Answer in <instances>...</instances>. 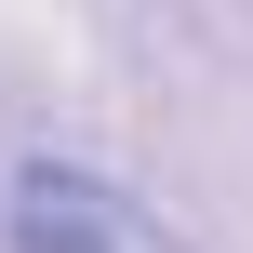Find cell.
Masks as SVG:
<instances>
[{"instance_id": "cell-1", "label": "cell", "mask_w": 253, "mask_h": 253, "mask_svg": "<svg viewBox=\"0 0 253 253\" xmlns=\"http://www.w3.org/2000/svg\"><path fill=\"white\" fill-rule=\"evenodd\" d=\"M13 253H120V200L93 187V173H27L13 187Z\"/></svg>"}]
</instances>
